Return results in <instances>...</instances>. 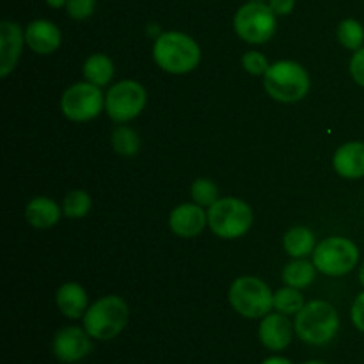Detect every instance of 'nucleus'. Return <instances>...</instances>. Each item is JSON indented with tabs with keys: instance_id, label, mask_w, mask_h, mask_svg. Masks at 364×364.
<instances>
[{
	"instance_id": "obj_1",
	"label": "nucleus",
	"mask_w": 364,
	"mask_h": 364,
	"mask_svg": "<svg viewBox=\"0 0 364 364\" xmlns=\"http://www.w3.org/2000/svg\"><path fill=\"white\" fill-rule=\"evenodd\" d=\"M153 59L160 70L173 75L194 71L201 63V48L198 41L185 32H162L153 45Z\"/></svg>"
},
{
	"instance_id": "obj_2",
	"label": "nucleus",
	"mask_w": 364,
	"mask_h": 364,
	"mask_svg": "<svg viewBox=\"0 0 364 364\" xmlns=\"http://www.w3.org/2000/svg\"><path fill=\"white\" fill-rule=\"evenodd\" d=\"M294 326L299 340L313 347H323L336 338L340 315L329 302L311 301L295 315Z\"/></svg>"
},
{
	"instance_id": "obj_3",
	"label": "nucleus",
	"mask_w": 364,
	"mask_h": 364,
	"mask_svg": "<svg viewBox=\"0 0 364 364\" xmlns=\"http://www.w3.org/2000/svg\"><path fill=\"white\" fill-rule=\"evenodd\" d=\"M128 320H130V308L127 301L119 295H107L89 306L82 322L92 340L109 341L123 333L124 327L128 326Z\"/></svg>"
},
{
	"instance_id": "obj_4",
	"label": "nucleus",
	"mask_w": 364,
	"mask_h": 364,
	"mask_svg": "<svg viewBox=\"0 0 364 364\" xmlns=\"http://www.w3.org/2000/svg\"><path fill=\"white\" fill-rule=\"evenodd\" d=\"M267 95L281 103H295L306 98L311 87L308 71L295 60H277L263 75Z\"/></svg>"
},
{
	"instance_id": "obj_5",
	"label": "nucleus",
	"mask_w": 364,
	"mask_h": 364,
	"mask_svg": "<svg viewBox=\"0 0 364 364\" xmlns=\"http://www.w3.org/2000/svg\"><path fill=\"white\" fill-rule=\"evenodd\" d=\"M252 223L255 213L251 206L238 198H220L208 208V228L224 240L244 237Z\"/></svg>"
},
{
	"instance_id": "obj_6",
	"label": "nucleus",
	"mask_w": 364,
	"mask_h": 364,
	"mask_svg": "<svg viewBox=\"0 0 364 364\" xmlns=\"http://www.w3.org/2000/svg\"><path fill=\"white\" fill-rule=\"evenodd\" d=\"M231 308L249 320L263 318L274 309V294L269 284L255 276H242L233 281L228 294Z\"/></svg>"
},
{
	"instance_id": "obj_7",
	"label": "nucleus",
	"mask_w": 364,
	"mask_h": 364,
	"mask_svg": "<svg viewBox=\"0 0 364 364\" xmlns=\"http://www.w3.org/2000/svg\"><path fill=\"white\" fill-rule=\"evenodd\" d=\"M233 27L238 38L245 43L263 45L276 34L277 14L270 9L269 4L249 0L235 14Z\"/></svg>"
},
{
	"instance_id": "obj_8",
	"label": "nucleus",
	"mask_w": 364,
	"mask_h": 364,
	"mask_svg": "<svg viewBox=\"0 0 364 364\" xmlns=\"http://www.w3.org/2000/svg\"><path fill=\"white\" fill-rule=\"evenodd\" d=\"M316 270L326 276L340 277L352 272L359 263V247L345 237H331L320 242L313 251Z\"/></svg>"
},
{
	"instance_id": "obj_9",
	"label": "nucleus",
	"mask_w": 364,
	"mask_h": 364,
	"mask_svg": "<svg viewBox=\"0 0 364 364\" xmlns=\"http://www.w3.org/2000/svg\"><path fill=\"white\" fill-rule=\"evenodd\" d=\"M105 107V96H103L100 85L91 82H78L70 85L60 98V110L64 116L75 123H85L100 116Z\"/></svg>"
},
{
	"instance_id": "obj_10",
	"label": "nucleus",
	"mask_w": 364,
	"mask_h": 364,
	"mask_svg": "<svg viewBox=\"0 0 364 364\" xmlns=\"http://www.w3.org/2000/svg\"><path fill=\"white\" fill-rule=\"evenodd\" d=\"M148 92L137 80H121L105 95V110L116 123H128L144 110Z\"/></svg>"
},
{
	"instance_id": "obj_11",
	"label": "nucleus",
	"mask_w": 364,
	"mask_h": 364,
	"mask_svg": "<svg viewBox=\"0 0 364 364\" xmlns=\"http://www.w3.org/2000/svg\"><path fill=\"white\" fill-rule=\"evenodd\" d=\"M52 352L57 361L64 364L80 363L92 352V338L84 327H63L53 336Z\"/></svg>"
},
{
	"instance_id": "obj_12",
	"label": "nucleus",
	"mask_w": 364,
	"mask_h": 364,
	"mask_svg": "<svg viewBox=\"0 0 364 364\" xmlns=\"http://www.w3.org/2000/svg\"><path fill=\"white\" fill-rule=\"evenodd\" d=\"M295 336V326L290 322L288 315L283 313L270 311L259 322L258 338L259 343L270 352H283L290 347L291 340Z\"/></svg>"
},
{
	"instance_id": "obj_13",
	"label": "nucleus",
	"mask_w": 364,
	"mask_h": 364,
	"mask_svg": "<svg viewBox=\"0 0 364 364\" xmlns=\"http://www.w3.org/2000/svg\"><path fill=\"white\" fill-rule=\"evenodd\" d=\"M208 226V212L196 203L178 205L169 215V228L176 237L194 238Z\"/></svg>"
},
{
	"instance_id": "obj_14",
	"label": "nucleus",
	"mask_w": 364,
	"mask_h": 364,
	"mask_svg": "<svg viewBox=\"0 0 364 364\" xmlns=\"http://www.w3.org/2000/svg\"><path fill=\"white\" fill-rule=\"evenodd\" d=\"M25 43V31L16 21L0 23V77L6 78L16 68Z\"/></svg>"
},
{
	"instance_id": "obj_15",
	"label": "nucleus",
	"mask_w": 364,
	"mask_h": 364,
	"mask_svg": "<svg viewBox=\"0 0 364 364\" xmlns=\"http://www.w3.org/2000/svg\"><path fill=\"white\" fill-rule=\"evenodd\" d=\"M63 41L59 27L50 20H34L25 28V43L28 48L39 55H50L55 52Z\"/></svg>"
},
{
	"instance_id": "obj_16",
	"label": "nucleus",
	"mask_w": 364,
	"mask_h": 364,
	"mask_svg": "<svg viewBox=\"0 0 364 364\" xmlns=\"http://www.w3.org/2000/svg\"><path fill=\"white\" fill-rule=\"evenodd\" d=\"M334 171L347 180L364 178V142L352 141L340 146L333 159Z\"/></svg>"
},
{
	"instance_id": "obj_17",
	"label": "nucleus",
	"mask_w": 364,
	"mask_h": 364,
	"mask_svg": "<svg viewBox=\"0 0 364 364\" xmlns=\"http://www.w3.org/2000/svg\"><path fill=\"white\" fill-rule=\"evenodd\" d=\"M55 302L59 311L70 320L84 318L85 311L89 309L87 291L78 283H64L57 290Z\"/></svg>"
},
{
	"instance_id": "obj_18",
	"label": "nucleus",
	"mask_w": 364,
	"mask_h": 364,
	"mask_svg": "<svg viewBox=\"0 0 364 364\" xmlns=\"http://www.w3.org/2000/svg\"><path fill=\"white\" fill-rule=\"evenodd\" d=\"M63 210L59 208L53 199L39 196V198L31 199L25 206V219L36 230H48L53 228L60 219Z\"/></svg>"
},
{
	"instance_id": "obj_19",
	"label": "nucleus",
	"mask_w": 364,
	"mask_h": 364,
	"mask_svg": "<svg viewBox=\"0 0 364 364\" xmlns=\"http://www.w3.org/2000/svg\"><path fill=\"white\" fill-rule=\"evenodd\" d=\"M284 251L291 256V258H306V256L313 255L315 251V233L313 230L306 226H295L287 231L283 238Z\"/></svg>"
},
{
	"instance_id": "obj_20",
	"label": "nucleus",
	"mask_w": 364,
	"mask_h": 364,
	"mask_svg": "<svg viewBox=\"0 0 364 364\" xmlns=\"http://www.w3.org/2000/svg\"><path fill=\"white\" fill-rule=\"evenodd\" d=\"M82 71H84L85 80L103 87V85H107L114 78L116 68H114V60L109 55H105V53H92V55L85 59L84 70Z\"/></svg>"
},
{
	"instance_id": "obj_21",
	"label": "nucleus",
	"mask_w": 364,
	"mask_h": 364,
	"mask_svg": "<svg viewBox=\"0 0 364 364\" xmlns=\"http://www.w3.org/2000/svg\"><path fill=\"white\" fill-rule=\"evenodd\" d=\"M316 267L313 262H308L304 258H295L294 262L288 263L283 270V281L288 287H294L302 290L308 288L315 281Z\"/></svg>"
},
{
	"instance_id": "obj_22",
	"label": "nucleus",
	"mask_w": 364,
	"mask_h": 364,
	"mask_svg": "<svg viewBox=\"0 0 364 364\" xmlns=\"http://www.w3.org/2000/svg\"><path fill=\"white\" fill-rule=\"evenodd\" d=\"M304 297L301 295V290L294 287H284L274 294V309L283 315H297L304 308Z\"/></svg>"
},
{
	"instance_id": "obj_23",
	"label": "nucleus",
	"mask_w": 364,
	"mask_h": 364,
	"mask_svg": "<svg viewBox=\"0 0 364 364\" xmlns=\"http://www.w3.org/2000/svg\"><path fill=\"white\" fill-rule=\"evenodd\" d=\"M338 41L345 46L347 50H355L363 48L364 45V27L361 21H358L355 18H347V20L341 21L338 25Z\"/></svg>"
},
{
	"instance_id": "obj_24",
	"label": "nucleus",
	"mask_w": 364,
	"mask_h": 364,
	"mask_svg": "<svg viewBox=\"0 0 364 364\" xmlns=\"http://www.w3.org/2000/svg\"><path fill=\"white\" fill-rule=\"evenodd\" d=\"M112 148L123 156H135L141 149V137L130 127H119L112 134Z\"/></svg>"
},
{
	"instance_id": "obj_25",
	"label": "nucleus",
	"mask_w": 364,
	"mask_h": 364,
	"mask_svg": "<svg viewBox=\"0 0 364 364\" xmlns=\"http://www.w3.org/2000/svg\"><path fill=\"white\" fill-rule=\"evenodd\" d=\"M92 201L85 191H71L64 198L63 213L70 219H82L91 212Z\"/></svg>"
},
{
	"instance_id": "obj_26",
	"label": "nucleus",
	"mask_w": 364,
	"mask_h": 364,
	"mask_svg": "<svg viewBox=\"0 0 364 364\" xmlns=\"http://www.w3.org/2000/svg\"><path fill=\"white\" fill-rule=\"evenodd\" d=\"M191 196L196 205L210 208L219 199V188L208 178H198L191 187Z\"/></svg>"
},
{
	"instance_id": "obj_27",
	"label": "nucleus",
	"mask_w": 364,
	"mask_h": 364,
	"mask_svg": "<svg viewBox=\"0 0 364 364\" xmlns=\"http://www.w3.org/2000/svg\"><path fill=\"white\" fill-rule=\"evenodd\" d=\"M242 66H244V70L247 73L255 75V77H263L267 73V70L270 68V64L269 59L262 52L251 50V52L244 53V57H242Z\"/></svg>"
},
{
	"instance_id": "obj_28",
	"label": "nucleus",
	"mask_w": 364,
	"mask_h": 364,
	"mask_svg": "<svg viewBox=\"0 0 364 364\" xmlns=\"http://www.w3.org/2000/svg\"><path fill=\"white\" fill-rule=\"evenodd\" d=\"M95 9H96V0H68L66 4L68 16L78 21L92 16Z\"/></svg>"
},
{
	"instance_id": "obj_29",
	"label": "nucleus",
	"mask_w": 364,
	"mask_h": 364,
	"mask_svg": "<svg viewBox=\"0 0 364 364\" xmlns=\"http://www.w3.org/2000/svg\"><path fill=\"white\" fill-rule=\"evenodd\" d=\"M348 70H350V77L354 78L355 84L364 87V46L363 48L355 50L354 55L350 57Z\"/></svg>"
},
{
	"instance_id": "obj_30",
	"label": "nucleus",
	"mask_w": 364,
	"mask_h": 364,
	"mask_svg": "<svg viewBox=\"0 0 364 364\" xmlns=\"http://www.w3.org/2000/svg\"><path fill=\"white\" fill-rule=\"evenodd\" d=\"M350 320L359 333H364V291L355 297L354 304H352Z\"/></svg>"
},
{
	"instance_id": "obj_31",
	"label": "nucleus",
	"mask_w": 364,
	"mask_h": 364,
	"mask_svg": "<svg viewBox=\"0 0 364 364\" xmlns=\"http://www.w3.org/2000/svg\"><path fill=\"white\" fill-rule=\"evenodd\" d=\"M269 6L277 16H288L295 9V0H269Z\"/></svg>"
},
{
	"instance_id": "obj_32",
	"label": "nucleus",
	"mask_w": 364,
	"mask_h": 364,
	"mask_svg": "<svg viewBox=\"0 0 364 364\" xmlns=\"http://www.w3.org/2000/svg\"><path fill=\"white\" fill-rule=\"evenodd\" d=\"M259 364H294L288 358H283V355H270V358L263 359Z\"/></svg>"
},
{
	"instance_id": "obj_33",
	"label": "nucleus",
	"mask_w": 364,
	"mask_h": 364,
	"mask_svg": "<svg viewBox=\"0 0 364 364\" xmlns=\"http://www.w3.org/2000/svg\"><path fill=\"white\" fill-rule=\"evenodd\" d=\"M46 4H48L52 9H60V7H66L68 0H46Z\"/></svg>"
},
{
	"instance_id": "obj_34",
	"label": "nucleus",
	"mask_w": 364,
	"mask_h": 364,
	"mask_svg": "<svg viewBox=\"0 0 364 364\" xmlns=\"http://www.w3.org/2000/svg\"><path fill=\"white\" fill-rule=\"evenodd\" d=\"M358 276H359V283H361L363 287H364V263H363L361 267H359V274H358Z\"/></svg>"
},
{
	"instance_id": "obj_35",
	"label": "nucleus",
	"mask_w": 364,
	"mask_h": 364,
	"mask_svg": "<svg viewBox=\"0 0 364 364\" xmlns=\"http://www.w3.org/2000/svg\"><path fill=\"white\" fill-rule=\"evenodd\" d=\"M302 364H327V363H323V361H306Z\"/></svg>"
},
{
	"instance_id": "obj_36",
	"label": "nucleus",
	"mask_w": 364,
	"mask_h": 364,
	"mask_svg": "<svg viewBox=\"0 0 364 364\" xmlns=\"http://www.w3.org/2000/svg\"><path fill=\"white\" fill-rule=\"evenodd\" d=\"M256 2H265V0H256Z\"/></svg>"
}]
</instances>
